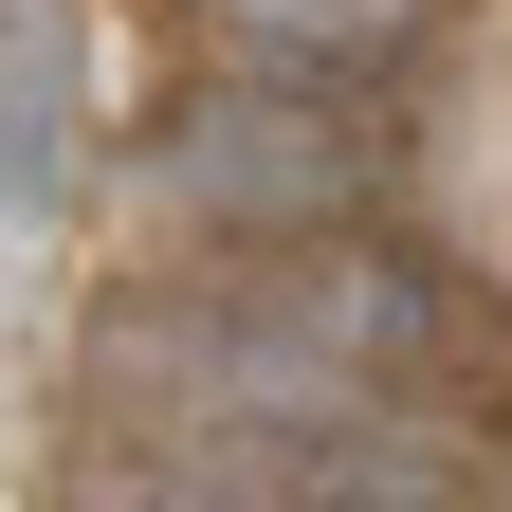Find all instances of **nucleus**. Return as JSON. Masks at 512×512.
I'll return each instance as SVG.
<instances>
[{
    "label": "nucleus",
    "mask_w": 512,
    "mask_h": 512,
    "mask_svg": "<svg viewBox=\"0 0 512 512\" xmlns=\"http://www.w3.org/2000/svg\"><path fill=\"white\" fill-rule=\"evenodd\" d=\"M348 183H366V147L330 128V92H256V74H238V92L202 110V128H183V202L256 220L275 256H293V220H330Z\"/></svg>",
    "instance_id": "nucleus-1"
},
{
    "label": "nucleus",
    "mask_w": 512,
    "mask_h": 512,
    "mask_svg": "<svg viewBox=\"0 0 512 512\" xmlns=\"http://www.w3.org/2000/svg\"><path fill=\"white\" fill-rule=\"evenodd\" d=\"M74 202V0H0V220Z\"/></svg>",
    "instance_id": "nucleus-2"
},
{
    "label": "nucleus",
    "mask_w": 512,
    "mask_h": 512,
    "mask_svg": "<svg viewBox=\"0 0 512 512\" xmlns=\"http://www.w3.org/2000/svg\"><path fill=\"white\" fill-rule=\"evenodd\" d=\"M202 19H220V55L256 92H330V74H366V55L421 19V0H202Z\"/></svg>",
    "instance_id": "nucleus-3"
},
{
    "label": "nucleus",
    "mask_w": 512,
    "mask_h": 512,
    "mask_svg": "<svg viewBox=\"0 0 512 512\" xmlns=\"http://www.w3.org/2000/svg\"><path fill=\"white\" fill-rule=\"evenodd\" d=\"M74 512H256V494H238L220 458H183V439H147V421H92Z\"/></svg>",
    "instance_id": "nucleus-4"
}]
</instances>
